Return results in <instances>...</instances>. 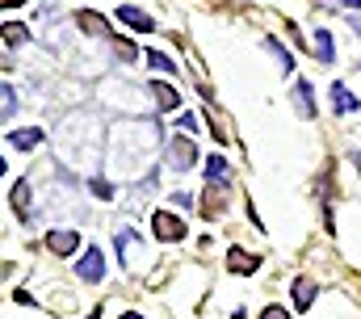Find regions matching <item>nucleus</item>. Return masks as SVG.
Here are the masks:
<instances>
[{
	"instance_id": "30",
	"label": "nucleus",
	"mask_w": 361,
	"mask_h": 319,
	"mask_svg": "<svg viewBox=\"0 0 361 319\" xmlns=\"http://www.w3.org/2000/svg\"><path fill=\"white\" fill-rule=\"evenodd\" d=\"M349 17H353V13H349ZM353 30H357V34H361V17H353Z\"/></svg>"
},
{
	"instance_id": "4",
	"label": "nucleus",
	"mask_w": 361,
	"mask_h": 319,
	"mask_svg": "<svg viewBox=\"0 0 361 319\" xmlns=\"http://www.w3.org/2000/svg\"><path fill=\"white\" fill-rule=\"evenodd\" d=\"M47 252H55V256H76L80 252V243H85V236L80 231H68V227H59V231H47Z\"/></svg>"
},
{
	"instance_id": "29",
	"label": "nucleus",
	"mask_w": 361,
	"mask_h": 319,
	"mask_svg": "<svg viewBox=\"0 0 361 319\" xmlns=\"http://www.w3.org/2000/svg\"><path fill=\"white\" fill-rule=\"evenodd\" d=\"M118 319H143V315H139V311H122Z\"/></svg>"
},
{
	"instance_id": "27",
	"label": "nucleus",
	"mask_w": 361,
	"mask_h": 319,
	"mask_svg": "<svg viewBox=\"0 0 361 319\" xmlns=\"http://www.w3.org/2000/svg\"><path fill=\"white\" fill-rule=\"evenodd\" d=\"M114 51H118L122 59H135V47H130V42H118V38H114Z\"/></svg>"
},
{
	"instance_id": "17",
	"label": "nucleus",
	"mask_w": 361,
	"mask_h": 319,
	"mask_svg": "<svg viewBox=\"0 0 361 319\" xmlns=\"http://www.w3.org/2000/svg\"><path fill=\"white\" fill-rule=\"evenodd\" d=\"M143 64H147L152 72H164V76H177V64H173V59H169L164 51H147V55H143Z\"/></svg>"
},
{
	"instance_id": "11",
	"label": "nucleus",
	"mask_w": 361,
	"mask_h": 319,
	"mask_svg": "<svg viewBox=\"0 0 361 319\" xmlns=\"http://www.w3.org/2000/svg\"><path fill=\"white\" fill-rule=\"evenodd\" d=\"M152 101H156V109H180V92L164 80H152Z\"/></svg>"
},
{
	"instance_id": "10",
	"label": "nucleus",
	"mask_w": 361,
	"mask_h": 319,
	"mask_svg": "<svg viewBox=\"0 0 361 319\" xmlns=\"http://www.w3.org/2000/svg\"><path fill=\"white\" fill-rule=\"evenodd\" d=\"M4 139H8V148H17V152H34V148H38V143L47 139V131L30 126V131H8Z\"/></svg>"
},
{
	"instance_id": "16",
	"label": "nucleus",
	"mask_w": 361,
	"mask_h": 319,
	"mask_svg": "<svg viewBox=\"0 0 361 319\" xmlns=\"http://www.w3.org/2000/svg\"><path fill=\"white\" fill-rule=\"evenodd\" d=\"M311 51L319 55V64H332V59H336V47H332V34H328V30H319V34H315V42H311Z\"/></svg>"
},
{
	"instance_id": "6",
	"label": "nucleus",
	"mask_w": 361,
	"mask_h": 319,
	"mask_svg": "<svg viewBox=\"0 0 361 319\" xmlns=\"http://www.w3.org/2000/svg\"><path fill=\"white\" fill-rule=\"evenodd\" d=\"M227 269L240 273V277H252V273L261 269V256H257V252H244V248L231 243V248H227Z\"/></svg>"
},
{
	"instance_id": "22",
	"label": "nucleus",
	"mask_w": 361,
	"mask_h": 319,
	"mask_svg": "<svg viewBox=\"0 0 361 319\" xmlns=\"http://www.w3.org/2000/svg\"><path fill=\"white\" fill-rule=\"evenodd\" d=\"M177 131H180V135H193V131H197V114H189V109L177 114Z\"/></svg>"
},
{
	"instance_id": "19",
	"label": "nucleus",
	"mask_w": 361,
	"mask_h": 319,
	"mask_svg": "<svg viewBox=\"0 0 361 319\" xmlns=\"http://www.w3.org/2000/svg\"><path fill=\"white\" fill-rule=\"evenodd\" d=\"M265 47H269L273 55H277V64H281V72H286V76H290V72H294V55H290V51H286V47H281V42H277V38H269V42H265Z\"/></svg>"
},
{
	"instance_id": "18",
	"label": "nucleus",
	"mask_w": 361,
	"mask_h": 319,
	"mask_svg": "<svg viewBox=\"0 0 361 319\" xmlns=\"http://www.w3.org/2000/svg\"><path fill=\"white\" fill-rule=\"evenodd\" d=\"M21 42H30V30L21 21H4V47H21Z\"/></svg>"
},
{
	"instance_id": "1",
	"label": "nucleus",
	"mask_w": 361,
	"mask_h": 319,
	"mask_svg": "<svg viewBox=\"0 0 361 319\" xmlns=\"http://www.w3.org/2000/svg\"><path fill=\"white\" fill-rule=\"evenodd\" d=\"M185 219L173 215V210H152V236L160 239V243H180L185 239Z\"/></svg>"
},
{
	"instance_id": "8",
	"label": "nucleus",
	"mask_w": 361,
	"mask_h": 319,
	"mask_svg": "<svg viewBox=\"0 0 361 319\" xmlns=\"http://www.w3.org/2000/svg\"><path fill=\"white\" fill-rule=\"evenodd\" d=\"M118 21L130 25V30H139V34H152V30H156V21H152L139 4H118Z\"/></svg>"
},
{
	"instance_id": "23",
	"label": "nucleus",
	"mask_w": 361,
	"mask_h": 319,
	"mask_svg": "<svg viewBox=\"0 0 361 319\" xmlns=\"http://www.w3.org/2000/svg\"><path fill=\"white\" fill-rule=\"evenodd\" d=\"M169 202L177 206V210H193L197 202H193V193H185V189H177V193H169Z\"/></svg>"
},
{
	"instance_id": "7",
	"label": "nucleus",
	"mask_w": 361,
	"mask_h": 319,
	"mask_svg": "<svg viewBox=\"0 0 361 319\" xmlns=\"http://www.w3.org/2000/svg\"><path fill=\"white\" fill-rule=\"evenodd\" d=\"M197 210H202V219H210V223L227 215V198L219 193V185H210V181H206V193H202V202H197Z\"/></svg>"
},
{
	"instance_id": "15",
	"label": "nucleus",
	"mask_w": 361,
	"mask_h": 319,
	"mask_svg": "<svg viewBox=\"0 0 361 319\" xmlns=\"http://www.w3.org/2000/svg\"><path fill=\"white\" fill-rule=\"evenodd\" d=\"M206 181H210V185H227V181H231V168H227V160L219 156V152L206 160Z\"/></svg>"
},
{
	"instance_id": "9",
	"label": "nucleus",
	"mask_w": 361,
	"mask_h": 319,
	"mask_svg": "<svg viewBox=\"0 0 361 319\" xmlns=\"http://www.w3.org/2000/svg\"><path fill=\"white\" fill-rule=\"evenodd\" d=\"M8 206L17 210L21 223H30V181H25V176H17V181L8 185Z\"/></svg>"
},
{
	"instance_id": "25",
	"label": "nucleus",
	"mask_w": 361,
	"mask_h": 319,
	"mask_svg": "<svg viewBox=\"0 0 361 319\" xmlns=\"http://www.w3.org/2000/svg\"><path fill=\"white\" fill-rule=\"evenodd\" d=\"M13 105H17V92H13V84H4V122L13 118Z\"/></svg>"
},
{
	"instance_id": "24",
	"label": "nucleus",
	"mask_w": 361,
	"mask_h": 319,
	"mask_svg": "<svg viewBox=\"0 0 361 319\" xmlns=\"http://www.w3.org/2000/svg\"><path fill=\"white\" fill-rule=\"evenodd\" d=\"M257 319H294V315H290L281 303H269V307H261V315H257Z\"/></svg>"
},
{
	"instance_id": "21",
	"label": "nucleus",
	"mask_w": 361,
	"mask_h": 319,
	"mask_svg": "<svg viewBox=\"0 0 361 319\" xmlns=\"http://www.w3.org/2000/svg\"><path fill=\"white\" fill-rule=\"evenodd\" d=\"M315 8H345V13H357L361 0H315Z\"/></svg>"
},
{
	"instance_id": "14",
	"label": "nucleus",
	"mask_w": 361,
	"mask_h": 319,
	"mask_svg": "<svg viewBox=\"0 0 361 319\" xmlns=\"http://www.w3.org/2000/svg\"><path fill=\"white\" fill-rule=\"evenodd\" d=\"M332 109H336V114H357V97H353L349 84H341V80L332 84Z\"/></svg>"
},
{
	"instance_id": "20",
	"label": "nucleus",
	"mask_w": 361,
	"mask_h": 319,
	"mask_svg": "<svg viewBox=\"0 0 361 319\" xmlns=\"http://www.w3.org/2000/svg\"><path fill=\"white\" fill-rule=\"evenodd\" d=\"M89 189L97 193V198H101V202H114V185H109V181H101V176H92V181H89Z\"/></svg>"
},
{
	"instance_id": "3",
	"label": "nucleus",
	"mask_w": 361,
	"mask_h": 319,
	"mask_svg": "<svg viewBox=\"0 0 361 319\" xmlns=\"http://www.w3.org/2000/svg\"><path fill=\"white\" fill-rule=\"evenodd\" d=\"M76 277L80 282H89V286H97V282H105V256H101V248H85V256L76 260Z\"/></svg>"
},
{
	"instance_id": "2",
	"label": "nucleus",
	"mask_w": 361,
	"mask_h": 319,
	"mask_svg": "<svg viewBox=\"0 0 361 319\" xmlns=\"http://www.w3.org/2000/svg\"><path fill=\"white\" fill-rule=\"evenodd\" d=\"M197 164H202V156H197V148H193L189 135L169 139V168H173V172H189V168H197Z\"/></svg>"
},
{
	"instance_id": "13",
	"label": "nucleus",
	"mask_w": 361,
	"mask_h": 319,
	"mask_svg": "<svg viewBox=\"0 0 361 319\" xmlns=\"http://www.w3.org/2000/svg\"><path fill=\"white\" fill-rule=\"evenodd\" d=\"M76 25H80L85 34H92V38H105V34H109L105 17H101V13H92V8H80V13H76Z\"/></svg>"
},
{
	"instance_id": "26",
	"label": "nucleus",
	"mask_w": 361,
	"mask_h": 319,
	"mask_svg": "<svg viewBox=\"0 0 361 319\" xmlns=\"http://www.w3.org/2000/svg\"><path fill=\"white\" fill-rule=\"evenodd\" d=\"M13 303H21V307H38V299H34L30 290H13Z\"/></svg>"
},
{
	"instance_id": "28",
	"label": "nucleus",
	"mask_w": 361,
	"mask_h": 319,
	"mask_svg": "<svg viewBox=\"0 0 361 319\" xmlns=\"http://www.w3.org/2000/svg\"><path fill=\"white\" fill-rule=\"evenodd\" d=\"M0 4H4V8H21L25 0H0Z\"/></svg>"
},
{
	"instance_id": "12",
	"label": "nucleus",
	"mask_w": 361,
	"mask_h": 319,
	"mask_svg": "<svg viewBox=\"0 0 361 319\" xmlns=\"http://www.w3.org/2000/svg\"><path fill=\"white\" fill-rule=\"evenodd\" d=\"M294 109H298L302 118H315V114H319V109H315V88H311L307 80L294 84Z\"/></svg>"
},
{
	"instance_id": "5",
	"label": "nucleus",
	"mask_w": 361,
	"mask_h": 319,
	"mask_svg": "<svg viewBox=\"0 0 361 319\" xmlns=\"http://www.w3.org/2000/svg\"><path fill=\"white\" fill-rule=\"evenodd\" d=\"M290 299H294V311H311V303L319 299V286H315V277L298 273V277H294V286H290Z\"/></svg>"
}]
</instances>
